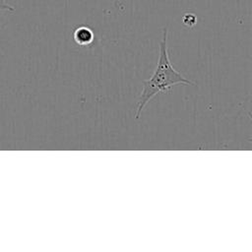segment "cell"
Segmentation results:
<instances>
[{"label": "cell", "mask_w": 252, "mask_h": 252, "mask_svg": "<svg viewBox=\"0 0 252 252\" xmlns=\"http://www.w3.org/2000/svg\"><path fill=\"white\" fill-rule=\"evenodd\" d=\"M142 92L137 103L135 118L138 119L147 105V103L159 93L168 92L172 86L186 85L196 86V84L185 78L181 73L176 71L170 63L167 49V28L162 31V38L159 43V55L157 67L150 79L142 81Z\"/></svg>", "instance_id": "6da1fadb"}, {"label": "cell", "mask_w": 252, "mask_h": 252, "mask_svg": "<svg viewBox=\"0 0 252 252\" xmlns=\"http://www.w3.org/2000/svg\"><path fill=\"white\" fill-rule=\"evenodd\" d=\"M2 12L13 13V12H15V8L13 6H10L9 4H7L5 0H0V14Z\"/></svg>", "instance_id": "3957f363"}, {"label": "cell", "mask_w": 252, "mask_h": 252, "mask_svg": "<svg viewBox=\"0 0 252 252\" xmlns=\"http://www.w3.org/2000/svg\"><path fill=\"white\" fill-rule=\"evenodd\" d=\"M73 36L76 43L82 46L91 44L94 38V32L87 26H80L79 28H77L74 32Z\"/></svg>", "instance_id": "7a4b0ae2"}]
</instances>
